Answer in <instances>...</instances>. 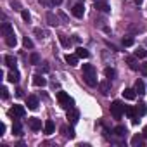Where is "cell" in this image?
Returning <instances> with one entry per match:
<instances>
[{
  "mask_svg": "<svg viewBox=\"0 0 147 147\" xmlns=\"http://www.w3.org/2000/svg\"><path fill=\"white\" fill-rule=\"evenodd\" d=\"M83 80L88 87H97V73L92 64H83Z\"/></svg>",
  "mask_w": 147,
  "mask_h": 147,
  "instance_id": "6da1fadb",
  "label": "cell"
},
{
  "mask_svg": "<svg viewBox=\"0 0 147 147\" xmlns=\"http://www.w3.org/2000/svg\"><path fill=\"white\" fill-rule=\"evenodd\" d=\"M109 109H111V114H113L114 119H121V116H123V113H125V106H123L121 100H114Z\"/></svg>",
  "mask_w": 147,
  "mask_h": 147,
  "instance_id": "7a4b0ae2",
  "label": "cell"
},
{
  "mask_svg": "<svg viewBox=\"0 0 147 147\" xmlns=\"http://www.w3.org/2000/svg\"><path fill=\"white\" fill-rule=\"evenodd\" d=\"M57 102L61 107L64 109H71L73 107V99L66 94V92H57Z\"/></svg>",
  "mask_w": 147,
  "mask_h": 147,
  "instance_id": "3957f363",
  "label": "cell"
},
{
  "mask_svg": "<svg viewBox=\"0 0 147 147\" xmlns=\"http://www.w3.org/2000/svg\"><path fill=\"white\" fill-rule=\"evenodd\" d=\"M125 114L131 119L133 125L138 123V116H137V109H135V107H131V106H125Z\"/></svg>",
  "mask_w": 147,
  "mask_h": 147,
  "instance_id": "277c9868",
  "label": "cell"
},
{
  "mask_svg": "<svg viewBox=\"0 0 147 147\" xmlns=\"http://www.w3.org/2000/svg\"><path fill=\"white\" fill-rule=\"evenodd\" d=\"M9 114L14 116V118H23V116L26 114V109H24L23 106H14V107L9 111Z\"/></svg>",
  "mask_w": 147,
  "mask_h": 147,
  "instance_id": "5b68a950",
  "label": "cell"
},
{
  "mask_svg": "<svg viewBox=\"0 0 147 147\" xmlns=\"http://www.w3.org/2000/svg\"><path fill=\"white\" fill-rule=\"evenodd\" d=\"M85 14V5L83 4H75L73 5V16L75 18H83Z\"/></svg>",
  "mask_w": 147,
  "mask_h": 147,
  "instance_id": "8992f818",
  "label": "cell"
},
{
  "mask_svg": "<svg viewBox=\"0 0 147 147\" xmlns=\"http://www.w3.org/2000/svg\"><path fill=\"white\" fill-rule=\"evenodd\" d=\"M28 126L33 130V131H38L42 128V121L38 118H28Z\"/></svg>",
  "mask_w": 147,
  "mask_h": 147,
  "instance_id": "52a82bcc",
  "label": "cell"
},
{
  "mask_svg": "<svg viewBox=\"0 0 147 147\" xmlns=\"http://www.w3.org/2000/svg\"><path fill=\"white\" fill-rule=\"evenodd\" d=\"M78 118H80V113H78L76 109H73V107H71V109L67 111V119H69V123H71V125L78 123Z\"/></svg>",
  "mask_w": 147,
  "mask_h": 147,
  "instance_id": "ba28073f",
  "label": "cell"
},
{
  "mask_svg": "<svg viewBox=\"0 0 147 147\" xmlns=\"http://www.w3.org/2000/svg\"><path fill=\"white\" fill-rule=\"evenodd\" d=\"M113 133H114L116 137H119V138H125V137H126V133H128V130H126L123 125H118V126L113 130Z\"/></svg>",
  "mask_w": 147,
  "mask_h": 147,
  "instance_id": "9c48e42d",
  "label": "cell"
},
{
  "mask_svg": "<svg viewBox=\"0 0 147 147\" xmlns=\"http://www.w3.org/2000/svg\"><path fill=\"white\" fill-rule=\"evenodd\" d=\"M95 9L100 11V12H109L111 11V7L106 4V0H97V2H95Z\"/></svg>",
  "mask_w": 147,
  "mask_h": 147,
  "instance_id": "30bf717a",
  "label": "cell"
},
{
  "mask_svg": "<svg viewBox=\"0 0 147 147\" xmlns=\"http://www.w3.org/2000/svg\"><path fill=\"white\" fill-rule=\"evenodd\" d=\"M61 133H62L66 138H69V140H71V138H75V130L69 128V126H66V125L61 126Z\"/></svg>",
  "mask_w": 147,
  "mask_h": 147,
  "instance_id": "8fae6325",
  "label": "cell"
},
{
  "mask_svg": "<svg viewBox=\"0 0 147 147\" xmlns=\"http://www.w3.org/2000/svg\"><path fill=\"white\" fill-rule=\"evenodd\" d=\"M99 90L102 92V95H109V92H111V83H109V82H100V83H99Z\"/></svg>",
  "mask_w": 147,
  "mask_h": 147,
  "instance_id": "7c38bea8",
  "label": "cell"
},
{
  "mask_svg": "<svg viewBox=\"0 0 147 147\" xmlns=\"http://www.w3.org/2000/svg\"><path fill=\"white\" fill-rule=\"evenodd\" d=\"M131 145H133V147H140V145H144V135H142V133L133 135V138H131Z\"/></svg>",
  "mask_w": 147,
  "mask_h": 147,
  "instance_id": "4fadbf2b",
  "label": "cell"
},
{
  "mask_svg": "<svg viewBox=\"0 0 147 147\" xmlns=\"http://www.w3.org/2000/svg\"><path fill=\"white\" fill-rule=\"evenodd\" d=\"M126 64H128L130 69H133V71L140 69V64L137 62V57H126Z\"/></svg>",
  "mask_w": 147,
  "mask_h": 147,
  "instance_id": "5bb4252c",
  "label": "cell"
},
{
  "mask_svg": "<svg viewBox=\"0 0 147 147\" xmlns=\"http://www.w3.org/2000/svg\"><path fill=\"white\" fill-rule=\"evenodd\" d=\"M33 85L35 87H45L47 85V80L43 76H40V75H35L33 76Z\"/></svg>",
  "mask_w": 147,
  "mask_h": 147,
  "instance_id": "9a60e30c",
  "label": "cell"
},
{
  "mask_svg": "<svg viewBox=\"0 0 147 147\" xmlns=\"http://www.w3.org/2000/svg\"><path fill=\"white\" fill-rule=\"evenodd\" d=\"M26 104H28V109H33V111H35V109L38 107V99H36L35 95H30L28 100H26Z\"/></svg>",
  "mask_w": 147,
  "mask_h": 147,
  "instance_id": "2e32d148",
  "label": "cell"
},
{
  "mask_svg": "<svg viewBox=\"0 0 147 147\" xmlns=\"http://www.w3.org/2000/svg\"><path fill=\"white\" fill-rule=\"evenodd\" d=\"M43 130H45V133H47V135L54 133V130H55L54 121H52V119H47V121H45V125H43Z\"/></svg>",
  "mask_w": 147,
  "mask_h": 147,
  "instance_id": "e0dca14e",
  "label": "cell"
},
{
  "mask_svg": "<svg viewBox=\"0 0 147 147\" xmlns=\"http://www.w3.org/2000/svg\"><path fill=\"white\" fill-rule=\"evenodd\" d=\"M64 59H66V62H67L69 66H76V64H78V55H76V54H67Z\"/></svg>",
  "mask_w": 147,
  "mask_h": 147,
  "instance_id": "ac0fdd59",
  "label": "cell"
},
{
  "mask_svg": "<svg viewBox=\"0 0 147 147\" xmlns=\"http://www.w3.org/2000/svg\"><path fill=\"white\" fill-rule=\"evenodd\" d=\"M135 92H137L138 95H144V94H145V83H144L142 80H137V83H135Z\"/></svg>",
  "mask_w": 147,
  "mask_h": 147,
  "instance_id": "d6986e66",
  "label": "cell"
},
{
  "mask_svg": "<svg viewBox=\"0 0 147 147\" xmlns=\"http://www.w3.org/2000/svg\"><path fill=\"white\" fill-rule=\"evenodd\" d=\"M7 80H9L11 83H18V82H19V73H18L16 69H12L9 75H7Z\"/></svg>",
  "mask_w": 147,
  "mask_h": 147,
  "instance_id": "ffe728a7",
  "label": "cell"
},
{
  "mask_svg": "<svg viewBox=\"0 0 147 147\" xmlns=\"http://www.w3.org/2000/svg\"><path fill=\"white\" fill-rule=\"evenodd\" d=\"M5 43H7L9 47H16L18 40H16V35H14V31H12V33H9V35L5 36Z\"/></svg>",
  "mask_w": 147,
  "mask_h": 147,
  "instance_id": "44dd1931",
  "label": "cell"
},
{
  "mask_svg": "<svg viewBox=\"0 0 147 147\" xmlns=\"http://www.w3.org/2000/svg\"><path fill=\"white\" fill-rule=\"evenodd\" d=\"M16 64H18V61L14 55H5V66H9L11 69H16Z\"/></svg>",
  "mask_w": 147,
  "mask_h": 147,
  "instance_id": "7402d4cb",
  "label": "cell"
},
{
  "mask_svg": "<svg viewBox=\"0 0 147 147\" xmlns=\"http://www.w3.org/2000/svg\"><path fill=\"white\" fill-rule=\"evenodd\" d=\"M135 95H137V92H135L133 88H125V90H123V97L128 99V100H133Z\"/></svg>",
  "mask_w": 147,
  "mask_h": 147,
  "instance_id": "603a6c76",
  "label": "cell"
},
{
  "mask_svg": "<svg viewBox=\"0 0 147 147\" xmlns=\"http://www.w3.org/2000/svg\"><path fill=\"white\" fill-rule=\"evenodd\" d=\"M76 55L82 57V59H87V57L90 55V52H88L87 49H83V47H78V49H76Z\"/></svg>",
  "mask_w": 147,
  "mask_h": 147,
  "instance_id": "cb8c5ba5",
  "label": "cell"
},
{
  "mask_svg": "<svg viewBox=\"0 0 147 147\" xmlns=\"http://www.w3.org/2000/svg\"><path fill=\"white\" fill-rule=\"evenodd\" d=\"M104 75H106L107 80H113V78L116 76V71H114L113 67H106V69H104Z\"/></svg>",
  "mask_w": 147,
  "mask_h": 147,
  "instance_id": "d4e9b609",
  "label": "cell"
},
{
  "mask_svg": "<svg viewBox=\"0 0 147 147\" xmlns=\"http://www.w3.org/2000/svg\"><path fill=\"white\" fill-rule=\"evenodd\" d=\"M47 21H49V24H50V26H57V24H59L57 18H55L52 12H49V14H47Z\"/></svg>",
  "mask_w": 147,
  "mask_h": 147,
  "instance_id": "484cf974",
  "label": "cell"
},
{
  "mask_svg": "<svg viewBox=\"0 0 147 147\" xmlns=\"http://www.w3.org/2000/svg\"><path fill=\"white\" fill-rule=\"evenodd\" d=\"M12 31H14V30H12V26H11L9 23H4V24H2V33H4V36H7V35L12 33Z\"/></svg>",
  "mask_w": 147,
  "mask_h": 147,
  "instance_id": "4316f807",
  "label": "cell"
},
{
  "mask_svg": "<svg viewBox=\"0 0 147 147\" xmlns=\"http://www.w3.org/2000/svg\"><path fill=\"white\" fill-rule=\"evenodd\" d=\"M135 109H137V114H138V116H144V114L147 113V107H145V104H144V102H140Z\"/></svg>",
  "mask_w": 147,
  "mask_h": 147,
  "instance_id": "83f0119b",
  "label": "cell"
},
{
  "mask_svg": "<svg viewBox=\"0 0 147 147\" xmlns=\"http://www.w3.org/2000/svg\"><path fill=\"white\" fill-rule=\"evenodd\" d=\"M59 40H61L62 47H69V45H71V40H69L66 35H59Z\"/></svg>",
  "mask_w": 147,
  "mask_h": 147,
  "instance_id": "f1b7e54d",
  "label": "cell"
},
{
  "mask_svg": "<svg viewBox=\"0 0 147 147\" xmlns=\"http://www.w3.org/2000/svg\"><path fill=\"white\" fill-rule=\"evenodd\" d=\"M23 45H24L26 49H33V42H31V38H30V36H24V38H23Z\"/></svg>",
  "mask_w": 147,
  "mask_h": 147,
  "instance_id": "f546056e",
  "label": "cell"
},
{
  "mask_svg": "<svg viewBox=\"0 0 147 147\" xmlns=\"http://www.w3.org/2000/svg\"><path fill=\"white\" fill-rule=\"evenodd\" d=\"M135 57H137V59L147 57V50H144V49H138V50H135Z\"/></svg>",
  "mask_w": 147,
  "mask_h": 147,
  "instance_id": "4dcf8cb0",
  "label": "cell"
},
{
  "mask_svg": "<svg viewBox=\"0 0 147 147\" xmlns=\"http://www.w3.org/2000/svg\"><path fill=\"white\" fill-rule=\"evenodd\" d=\"M30 62H31V64H38V62H40V55H38V54H31V55H30Z\"/></svg>",
  "mask_w": 147,
  "mask_h": 147,
  "instance_id": "1f68e13d",
  "label": "cell"
},
{
  "mask_svg": "<svg viewBox=\"0 0 147 147\" xmlns=\"http://www.w3.org/2000/svg\"><path fill=\"white\" fill-rule=\"evenodd\" d=\"M12 133H14V135H21V123H14V126H12Z\"/></svg>",
  "mask_w": 147,
  "mask_h": 147,
  "instance_id": "d6a6232c",
  "label": "cell"
},
{
  "mask_svg": "<svg viewBox=\"0 0 147 147\" xmlns=\"http://www.w3.org/2000/svg\"><path fill=\"white\" fill-rule=\"evenodd\" d=\"M123 45H125V47H131V45H133V38H131V36L123 38Z\"/></svg>",
  "mask_w": 147,
  "mask_h": 147,
  "instance_id": "836d02e7",
  "label": "cell"
},
{
  "mask_svg": "<svg viewBox=\"0 0 147 147\" xmlns=\"http://www.w3.org/2000/svg\"><path fill=\"white\" fill-rule=\"evenodd\" d=\"M21 18H23L26 23H30V12H28V11H21Z\"/></svg>",
  "mask_w": 147,
  "mask_h": 147,
  "instance_id": "e575fe53",
  "label": "cell"
},
{
  "mask_svg": "<svg viewBox=\"0 0 147 147\" xmlns=\"http://www.w3.org/2000/svg\"><path fill=\"white\" fill-rule=\"evenodd\" d=\"M140 73H142L144 76H147V64H142L140 66Z\"/></svg>",
  "mask_w": 147,
  "mask_h": 147,
  "instance_id": "d590c367",
  "label": "cell"
},
{
  "mask_svg": "<svg viewBox=\"0 0 147 147\" xmlns=\"http://www.w3.org/2000/svg\"><path fill=\"white\" fill-rule=\"evenodd\" d=\"M9 97V90L5 87H2V99H7Z\"/></svg>",
  "mask_w": 147,
  "mask_h": 147,
  "instance_id": "8d00e7d4",
  "label": "cell"
},
{
  "mask_svg": "<svg viewBox=\"0 0 147 147\" xmlns=\"http://www.w3.org/2000/svg\"><path fill=\"white\" fill-rule=\"evenodd\" d=\"M35 33L38 35V38H40V40L43 38V31H42V30H38V28H36V30H35Z\"/></svg>",
  "mask_w": 147,
  "mask_h": 147,
  "instance_id": "74e56055",
  "label": "cell"
},
{
  "mask_svg": "<svg viewBox=\"0 0 147 147\" xmlns=\"http://www.w3.org/2000/svg\"><path fill=\"white\" fill-rule=\"evenodd\" d=\"M40 4H42V5H45V7H49L52 2H50V0H40Z\"/></svg>",
  "mask_w": 147,
  "mask_h": 147,
  "instance_id": "f35d334b",
  "label": "cell"
},
{
  "mask_svg": "<svg viewBox=\"0 0 147 147\" xmlns=\"http://www.w3.org/2000/svg\"><path fill=\"white\" fill-rule=\"evenodd\" d=\"M59 16H61V19H62L64 23H67V18H66V14H64V12H59Z\"/></svg>",
  "mask_w": 147,
  "mask_h": 147,
  "instance_id": "ab89813d",
  "label": "cell"
},
{
  "mask_svg": "<svg viewBox=\"0 0 147 147\" xmlns=\"http://www.w3.org/2000/svg\"><path fill=\"white\" fill-rule=\"evenodd\" d=\"M5 133V125H0V135Z\"/></svg>",
  "mask_w": 147,
  "mask_h": 147,
  "instance_id": "60d3db41",
  "label": "cell"
},
{
  "mask_svg": "<svg viewBox=\"0 0 147 147\" xmlns=\"http://www.w3.org/2000/svg\"><path fill=\"white\" fill-rule=\"evenodd\" d=\"M50 2H52L54 5H59V4H62V0H50Z\"/></svg>",
  "mask_w": 147,
  "mask_h": 147,
  "instance_id": "b9f144b4",
  "label": "cell"
},
{
  "mask_svg": "<svg viewBox=\"0 0 147 147\" xmlns=\"http://www.w3.org/2000/svg\"><path fill=\"white\" fill-rule=\"evenodd\" d=\"M42 71H43V73H47V71H49V66H47V64H43V66H42Z\"/></svg>",
  "mask_w": 147,
  "mask_h": 147,
  "instance_id": "7bdbcfd3",
  "label": "cell"
},
{
  "mask_svg": "<svg viewBox=\"0 0 147 147\" xmlns=\"http://www.w3.org/2000/svg\"><path fill=\"white\" fill-rule=\"evenodd\" d=\"M142 135H144V138H147V126H145V128L142 130Z\"/></svg>",
  "mask_w": 147,
  "mask_h": 147,
  "instance_id": "ee69618b",
  "label": "cell"
},
{
  "mask_svg": "<svg viewBox=\"0 0 147 147\" xmlns=\"http://www.w3.org/2000/svg\"><path fill=\"white\" fill-rule=\"evenodd\" d=\"M142 2H144V0H135V4H137V5H140Z\"/></svg>",
  "mask_w": 147,
  "mask_h": 147,
  "instance_id": "f6af8a7d",
  "label": "cell"
}]
</instances>
